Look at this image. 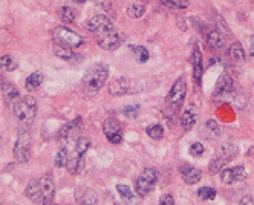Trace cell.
<instances>
[{
	"instance_id": "18",
	"label": "cell",
	"mask_w": 254,
	"mask_h": 205,
	"mask_svg": "<svg viewBox=\"0 0 254 205\" xmlns=\"http://www.w3.org/2000/svg\"><path fill=\"white\" fill-rule=\"evenodd\" d=\"M77 201L80 205H98L97 193L89 187H80L77 190Z\"/></svg>"
},
{
	"instance_id": "11",
	"label": "cell",
	"mask_w": 254,
	"mask_h": 205,
	"mask_svg": "<svg viewBox=\"0 0 254 205\" xmlns=\"http://www.w3.org/2000/svg\"><path fill=\"white\" fill-rule=\"evenodd\" d=\"M124 43V36L118 31H107V32H103L100 36H97V44L100 48L106 49V51H115L118 49L121 44Z\"/></svg>"
},
{
	"instance_id": "38",
	"label": "cell",
	"mask_w": 254,
	"mask_h": 205,
	"mask_svg": "<svg viewBox=\"0 0 254 205\" xmlns=\"http://www.w3.org/2000/svg\"><path fill=\"white\" fill-rule=\"evenodd\" d=\"M159 205H175V201H173V198L170 195H164L159 199Z\"/></svg>"
},
{
	"instance_id": "25",
	"label": "cell",
	"mask_w": 254,
	"mask_h": 205,
	"mask_svg": "<svg viewBox=\"0 0 254 205\" xmlns=\"http://www.w3.org/2000/svg\"><path fill=\"white\" fill-rule=\"evenodd\" d=\"M59 17H60V20L63 21V23H66V25L67 23H74L75 17H77V11L72 6L64 5V6H62L59 9Z\"/></svg>"
},
{
	"instance_id": "4",
	"label": "cell",
	"mask_w": 254,
	"mask_h": 205,
	"mask_svg": "<svg viewBox=\"0 0 254 205\" xmlns=\"http://www.w3.org/2000/svg\"><path fill=\"white\" fill-rule=\"evenodd\" d=\"M90 147V141L86 138V136H78L74 143V150L69 152V161H67V172L71 175H77L82 172L83 168V163H85V156L86 152Z\"/></svg>"
},
{
	"instance_id": "35",
	"label": "cell",
	"mask_w": 254,
	"mask_h": 205,
	"mask_svg": "<svg viewBox=\"0 0 254 205\" xmlns=\"http://www.w3.org/2000/svg\"><path fill=\"white\" fill-rule=\"evenodd\" d=\"M190 155L193 156V158H201L202 155H204V152H205V149H204V145L201 144V143H193L191 145H190Z\"/></svg>"
},
{
	"instance_id": "21",
	"label": "cell",
	"mask_w": 254,
	"mask_h": 205,
	"mask_svg": "<svg viewBox=\"0 0 254 205\" xmlns=\"http://www.w3.org/2000/svg\"><path fill=\"white\" fill-rule=\"evenodd\" d=\"M207 44H209V48L213 51L221 49L224 46V36L217 29H212L207 34Z\"/></svg>"
},
{
	"instance_id": "8",
	"label": "cell",
	"mask_w": 254,
	"mask_h": 205,
	"mask_svg": "<svg viewBox=\"0 0 254 205\" xmlns=\"http://www.w3.org/2000/svg\"><path fill=\"white\" fill-rule=\"evenodd\" d=\"M14 158L20 164H26L31 158V136L28 132H20L14 144Z\"/></svg>"
},
{
	"instance_id": "31",
	"label": "cell",
	"mask_w": 254,
	"mask_h": 205,
	"mask_svg": "<svg viewBox=\"0 0 254 205\" xmlns=\"http://www.w3.org/2000/svg\"><path fill=\"white\" fill-rule=\"evenodd\" d=\"M161 5L175 8V9H187L190 5V0H158Z\"/></svg>"
},
{
	"instance_id": "19",
	"label": "cell",
	"mask_w": 254,
	"mask_h": 205,
	"mask_svg": "<svg viewBox=\"0 0 254 205\" xmlns=\"http://www.w3.org/2000/svg\"><path fill=\"white\" fill-rule=\"evenodd\" d=\"M191 63H193V77H194V82L196 83H201V77H202V71H204V66H202V54L199 46L193 48V54H191Z\"/></svg>"
},
{
	"instance_id": "27",
	"label": "cell",
	"mask_w": 254,
	"mask_h": 205,
	"mask_svg": "<svg viewBox=\"0 0 254 205\" xmlns=\"http://www.w3.org/2000/svg\"><path fill=\"white\" fill-rule=\"evenodd\" d=\"M43 83V74L40 72H34L31 74L28 78H26V82H25V87L26 90H29V92H32V90H36L42 86Z\"/></svg>"
},
{
	"instance_id": "2",
	"label": "cell",
	"mask_w": 254,
	"mask_h": 205,
	"mask_svg": "<svg viewBox=\"0 0 254 205\" xmlns=\"http://www.w3.org/2000/svg\"><path fill=\"white\" fill-rule=\"evenodd\" d=\"M14 118L17 121V126L20 132H28L32 126L34 120L37 115V101L34 97L26 95L20 98V101L13 107Z\"/></svg>"
},
{
	"instance_id": "37",
	"label": "cell",
	"mask_w": 254,
	"mask_h": 205,
	"mask_svg": "<svg viewBox=\"0 0 254 205\" xmlns=\"http://www.w3.org/2000/svg\"><path fill=\"white\" fill-rule=\"evenodd\" d=\"M123 112H124V115H126L127 118H136L138 112H140V104L126 106V107L123 109Z\"/></svg>"
},
{
	"instance_id": "17",
	"label": "cell",
	"mask_w": 254,
	"mask_h": 205,
	"mask_svg": "<svg viewBox=\"0 0 254 205\" xmlns=\"http://www.w3.org/2000/svg\"><path fill=\"white\" fill-rule=\"evenodd\" d=\"M179 172H181V176H182L184 182H186V184H189V185L196 184V182H199L201 178H202V172H201V170L196 168V167H191L189 164L181 165Z\"/></svg>"
},
{
	"instance_id": "29",
	"label": "cell",
	"mask_w": 254,
	"mask_h": 205,
	"mask_svg": "<svg viewBox=\"0 0 254 205\" xmlns=\"http://www.w3.org/2000/svg\"><path fill=\"white\" fill-rule=\"evenodd\" d=\"M130 52L138 63H146L148 60V51L144 46H130Z\"/></svg>"
},
{
	"instance_id": "23",
	"label": "cell",
	"mask_w": 254,
	"mask_h": 205,
	"mask_svg": "<svg viewBox=\"0 0 254 205\" xmlns=\"http://www.w3.org/2000/svg\"><path fill=\"white\" fill-rule=\"evenodd\" d=\"M230 59L233 60L234 64H244L245 63V52H244V48H242L240 43H233L232 46H230Z\"/></svg>"
},
{
	"instance_id": "28",
	"label": "cell",
	"mask_w": 254,
	"mask_h": 205,
	"mask_svg": "<svg viewBox=\"0 0 254 205\" xmlns=\"http://www.w3.org/2000/svg\"><path fill=\"white\" fill-rule=\"evenodd\" d=\"M0 67H3L8 72H13L19 67V63L14 60L13 55H2L0 57Z\"/></svg>"
},
{
	"instance_id": "6",
	"label": "cell",
	"mask_w": 254,
	"mask_h": 205,
	"mask_svg": "<svg viewBox=\"0 0 254 205\" xmlns=\"http://www.w3.org/2000/svg\"><path fill=\"white\" fill-rule=\"evenodd\" d=\"M156 181H158V172L155 168L152 167H148V168H144L141 175L138 176L136 179V195L140 196V198H146L150 191L153 190L155 184H156Z\"/></svg>"
},
{
	"instance_id": "12",
	"label": "cell",
	"mask_w": 254,
	"mask_h": 205,
	"mask_svg": "<svg viewBox=\"0 0 254 205\" xmlns=\"http://www.w3.org/2000/svg\"><path fill=\"white\" fill-rule=\"evenodd\" d=\"M85 28L89 32L95 34V36H100V34H103V32H107V31H112L113 29V21L106 14H97V16L90 17L86 21Z\"/></svg>"
},
{
	"instance_id": "3",
	"label": "cell",
	"mask_w": 254,
	"mask_h": 205,
	"mask_svg": "<svg viewBox=\"0 0 254 205\" xmlns=\"http://www.w3.org/2000/svg\"><path fill=\"white\" fill-rule=\"evenodd\" d=\"M109 77V67L105 63H97L86 71L83 77V87L87 94H97L98 90L105 86Z\"/></svg>"
},
{
	"instance_id": "41",
	"label": "cell",
	"mask_w": 254,
	"mask_h": 205,
	"mask_svg": "<svg viewBox=\"0 0 254 205\" xmlns=\"http://www.w3.org/2000/svg\"><path fill=\"white\" fill-rule=\"evenodd\" d=\"M72 2H75V3H78V5H82V3L90 2V0H72Z\"/></svg>"
},
{
	"instance_id": "14",
	"label": "cell",
	"mask_w": 254,
	"mask_h": 205,
	"mask_svg": "<svg viewBox=\"0 0 254 205\" xmlns=\"http://www.w3.org/2000/svg\"><path fill=\"white\" fill-rule=\"evenodd\" d=\"M103 132H105L106 138L112 144H120L123 141V127L118 120L107 118L105 123H103Z\"/></svg>"
},
{
	"instance_id": "33",
	"label": "cell",
	"mask_w": 254,
	"mask_h": 205,
	"mask_svg": "<svg viewBox=\"0 0 254 205\" xmlns=\"http://www.w3.org/2000/svg\"><path fill=\"white\" fill-rule=\"evenodd\" d=\"M146 13V5L143 3H132L129 8H127V14L132 19H140L143 17V14Z\"/></svg>"
},
{
	"instance_id": "10",
	"label": "cell",
	"mask_w": 254,
	"mask_h": 205,
	"mask_svg": "<svg viewBox=\"0 0 254 205\" xmlns=\"http://www.w3.org/2000/svg\"><path fill=\"white\" fill-rule=\"evenodd\" d=\"M82 127H83L82 118H75V120H72L71 123L64 124V126L60 129V132H59V143L62 144V147L67 145L72 140L75 141V140L78 138V136H80Z\"/></svg>"
},
{
	"instance_id": "26",
	"label": "cell",
	"mask_w": 254,
	"mask_h": 205,
	"mask_svg": "<svg viewBox=\"0 0 254 205\" xmlns=\"http://www.w3.org/2000/svg\"><path fill=\"white\" fill-rule=\"evenodd\" d=\"M219 133H221V130H219V126L217 123L214 120H209L205 123V127L202 130V135L205 136L207 140H214L219 136Z\"/></svg>"
},
{
	"instance_id": "7",
	"label": "cell",
	"mask_w": 254,
	"mask_h": 205,
	"mask_svg": "<svg viewBox=\"0 0 254 205\" xmlns=\"http://www.w3.org/2000/svg\"><path fill=\"white\" fill-rule=\"evenodd\" d=\"M54 40L57 43H62L67 48H80L83 44V37L75 31L69 29L66 26H59L54 29Z\"/></svg>"
},
{
	"instance_id": "34",
	"label": "cell",
	"mask_w": 254,
	"mask_h": 205,
	"mask_svg": "<svg viewBox=\"0 0 254 205\" xmlns=\"http://www.w3.org/2000/svg\"><path fill=\"white\" fill-rule=\"evenodd\" d=\"M198 195L204 201H213L216 198V190L212 188V187H202V188L198 190Z\"/></svg>"
},
{
	"instance_id": "16",
	"label": "cell",
	"mask_w": 254,
	"mask_h": 205,
	"mask_svg": "<svg viewBox=\"0 0 254 205\" xmlns=\"http://www.w3.org/2000/svg\"><path fill=\"white\" fill-rule=\"evenodd\" d=\"M2 95H3L5 102L9 107H14L17 102L20 101V94H19L17 87L13 83H9V82H3L2 83Z\"/></svg>"
},
{
	"instance_id": "5",
	"label": "cell",
	"mask_w": 254,
	"mask_h": 205,
	"mask_svg": "<svg viewBox=\"0 0 254 205\" xmlns=\"http://www.w3.org/2000/svg\"><path fill=\"white\" fill-rule=\"evenodd\" d=\"M237 152H239V149L236 144H233V143L222 144L210 163V173H219L221 170H224L225 164L233 161V159L237 156Z\"/></svg>"
},
{
	"instance_id": "39",
	"label": "cell",
	"mask_w": 254,
	"mask_h": 205,
	"mask_svg": "<svg viewBox=\"0 0 254 205\" xmlns=\"http://www.w3.org/2000/svg\"><path fill=\"white\" fill-rule=\"evenodd\" d=\"M239 205H254V198L251 196H245V198H242Z\"/></svg>"
},
{
	"instance_id": "13",
	"label": "cell",
	"mask_w": 254,
	"mask_h": 205,
	"mask_svg": "<svg viewBox=\"0 0 254 205\" xmlns=\"http://www.w3.org/2000/svg\"><path fill=\"white\" fill-rule=\"evenodd\" d=\"M234 87V82L232 75L228 72H224L221 77H219L217 83H216V87H214V92H213V100L214 101H225L227 95L232 92Z\"/></svg>"
},
{
	"instance_id": "15",
	"label": "cell",
	"mask_w": 254,
	"mask_h": 205,
	"mask_svg": "<svg viewBox=\"0 0 254 205\" xmlns=\"http://www.w3.org/2000/svg\"><path fill=\"white\" fill-rule=\"evenodd\" d=\"M247 178V172L242 165L237 167H232V168H225L221 170V179L224 184H234V182H240Z\"/></svg>"
},
{
	"instance_id": "40",
	"label": "cell",
	"mask_w": 254,
	"mask_h": 205,
	"mask_svg": "<svg viewBox=\"0 0 254 205\" xmlns=\"http://www.w3.org/2000/svg\"><path fill=\"white\" fill-rule=\"evenodd\" d=\"M250 55L254 59V36L250 37Z\"/></svg>"
},
{
	"instance_id": "20",
	"label": "cell",
	"mask_w": 254,
	"mask_h": 205,
	"mask_svg": "<svg viewBox=\"0 0 254 205\" xmlns=\"http://www.w3.org/2000/svg\"><path fill=\"white\" fill-rule=\"evenodd\" d=\"M129 90H130V82L127 78H124V77L117 78L115 82H112L109 84V94L115 95V97L126 95L127 92H129Z\"/></svg>"
},
{
	"instance_id": "9",
	"label": "cell",
	"mask_w": 254,
	"mask_h": 205,
	"mask_svg": "<svg viewBox=\"0 0 254 205\" xmlns=\"http://www.w3.org/2000/svg\"><path fill=\"white\" fill-rule=\"evenodd\" d=\"M186 95H187V84H186V80L184 78H179L176 80V83L171 86L170 92L167 95V104L173 109V110H178L184 100H186Z\"/></svg>"
},
{
	"instance_id": "36",
	"label": "cell",
	"mask_w": 254,
	"mask_h": 205,
	"mask_svg": "<svg viewBox=\"0 0 254 205\" xmlns=\"http://www.w3.org/2000/svg\"><path fill=\"white\" fill-rule=\"evenodd\" d=\"M117 190H118L120 196H121L124 201H132V198H133V193H132V190H130L129 187H127V185L120 184V185H117Z\"/></svg>"
},
{
	"instance_id": "30",
	"label": "cell",
	"mask_w": 254,
	"mask_h": 205,
	"mask_svg": "<svg viewBox=\"0 0 254 205\" xmlns=\"http://www.w3.org/2000/svg\"><path fill=\"white\" fill-rule=\"evenodd\" d=\"M67 161H69V149H67V145L62 147L60 152L55 155V167H59V168H63L67 165Z\"/></svg>"
},
{
	"instance_id": "24",
	"label": "cell",
	"mask_w": 254,
	"mask_h": 205,
	"mask_svg": "<svg viewBox=\"0 0 254 205\" xmlns=\"http://www.w3.org/2000/svg\"><path fill=\"white\" fill-rule=\"evenodd\" d=\"M196 118H198V115H196V110L193 106L186 109V112H184V115H182V120H181L184 130H191L193 126L196 124Z\"/></svg>"
},
{
	"instance_id": "1",
	"label": "cell",
	"mask_w": 254,
	"mask_h": 205,
	"mask_svg": "<svg viewBox=\"0 0 254 205\" xmlns=\"http://www.w3.org/2000/svg\"><path fill=\"white\" fill-rule=\"evenodd\" d=\"M26 196L36 205H52L55 196V185L51 176H39L28 182Z\"/></svg>"
},
{
	"instance_id": "22",
	"label": "cell",
	"mask_w": 254,
	"mask_h": 205,
	"mask_svg": "<svg viewBox=\"0 0 254 205\" xmlns=\"http://www.w3.org/2000/svg\"><path fill=\"white\" fill-rule=\"evenodd\" d=\"M54 54L59 57V59L66 60V62H74L75 57H77L71 48H67V46H64V44L57 43V41L54 43Z\"/></svg>"
},
{
	"instance_id": "32",
	"label": "cell",
	"mask_w": 254,
	"mask_h": 205,
	"mask_svg": "<svg viewBox=\"0 0 254 205\" xmlns=\"http://www.w3.org/2000/svg\"><path fill=\"white\" fill-rule=\"evenodd\" d=\"M146 133L150 136L152 140H161L164 136V127L161 124H152L146 129Z\"/></svg>"
}]
</instances>
